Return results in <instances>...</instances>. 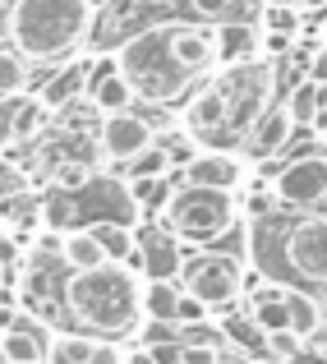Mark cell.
<instances>
[{
    "mask_svg": "<svg viewBox=\"0 0 327 364\" xmlns=\"http://www.w3.org/2000/svg\"><path fill=\"white\" fill-rule=\"evenodd\" d=\"M249 254L267 282L327 295V213L249 222Z\"/></svg>",
    "mask_w": 327,
    "mask_h": 364,
    "instance_id": "cell-1",
    "label": "cell"
},
{
    "mask_svg": "<svg viewBox=\"0 0 327 364\" xmlns=\"http://www.w3.org/2000/svg\"><path fill=\"white\" fill-rule=\"evenodd\" d=\"M65 314L88 337H129L143 328V282L129 263H102L65 277Z\"/></svg>",
    "mask_w": 327,
    "mask_h": 364,
    "instance_id": "cell-2",
    "label": "cell"
},
{
    "mask_svg": "<svg viewBox=\"0 0 327 364\" xmlns=\"http://www.w3.org/2000/svg\"><path fill=\"white\" fill-rule=\"evenodd\" d=\"M97 9L88 0H14L9 5V42L14 51H23L33 65L70 60L92 33Z\"/></svg>",
    "mask_w": 327,
    "mask_h": 364,
    "instance_id": "cell-3",
    "label": "cell"
},
{
    "mask_svg": "<svg viewBox=\"0 0 327 364\" xmlns=\"http://www.w3.org/2000/svg\"><path fill=\"white\" fill-rule=\"evenodd\" d=\"M115 65L129 79L134 97L152 102V107H166V102H180L194 92V74L180 65L176 46H171V18L161 23H148L139 33H129L120 46H115Z\"/></svg>",
    "mask_w": 327,
    "mask_h": 364,
    "instance_id": "cell-4",
    "label": "cell"
},
{
    "mask_svg": "<svg viewBox=\"0 0 327 364\" xmlns=\"http://www.w3.org/2000/svg\"><path fill=\"white\" fill-rule=\"evenodd\" d=\"M240 203L230 189H208V185H180L161 203V226L185 245H213L235 231Z\"/></svg>",
    "mask_w": 327,
    "mask_h": 364,
    "instance_id": "cell-5",
    "label": "cell"
},
{
    "mask_svg": "<svg viewBox=\"0 0 327 364\" xmlns=\"http://www.w3.org/2000/svg\"><path fill=\"white\" fill-rule=\"evenodd\" d=\"M180 286L189 295H198L213 314H226L245 295V267L230 254H194L180 267Z\"/></svg>",
    "mask_w": 327,
    "mask_h": 364,
    "instance_id": "cell-6",
    "label": "cell"
},
{
    "mask_svg": "<svg viewBox=\"0 0 327 364\" xmlns=\"http://www.w3.org/2000/svg\"><path fill=\"white\" fill-rule=\"evenodd\" d=\"M272 189L282 208H300V213L313 203H327V152H300V157L282 161Z\"/></svg>",
    "mask_w": 327,
    "mask_h": 364,
    "instance_id": "cell-7",
    "label": "cell"
},
{
    "mask_svg": "<svg viewBox=\"0 0 327 364\" xmlns=\"http://www.w3.org/2000/svg\"><path fill=\"white\" fill-rule=\"evenodd\" d=\"M152 143H157V129H152V120H143L139 111H111L107 120H102L97 129V148L107 161H124L129 166L139 152H148Z\"/></svg>",
    "mask_w": 327,
    "mask_h": 364,
    "instance_id": "cell-8",
    "label": "cell"
},
{
    "mask_svg": "<svg viewBox=\"0 0 327 364\" xmlns=\"http://www.w3.org/2000/svg\"><path fill=\"white\" fill-rule=\"evenodd\" d=\"M185 240H176V235L166 231V226H157V231L139 235V249H134L129 267L143 277V282H176L180 267H185Z\"/></svg>",
    "mask_w": 327,
    "mask_h": 364,
    "instance_id": "cell-9",
    "label": "cell"
},
{
    "mask_svg": "<svg viewBox=\"0 0 327 364\" xmlns=\"http://www.w3.org/2000/svg\"><path fill=\"white\" fill-rule=\"evenodd\" d=\"M180 180H185V185H208V189H240L249 180V161H245V152L203 148L180 171Z\"/></svg>",
    "mask_w": 327,
    "mask_h": 364,
    "instance_id": "cell-10",
    "label": "cell"
},
{
    "mask_svg": "<svg viewBox=\"0 0 327 364\" xmlns=\"http://www.w3.org/2000/svg\"><path fill=\"white\" fill-rule=\"evenodd\" d=\"M46 120H51V111H46L42 97H33V92H18V97H5L0 102V143L5 148H18V143H33L37 134L46 129Z\"/></svg>",
    "mask_w": 327,
    "mask_h": 364,
    "instance_id": "cell-11",
    "label": "cell"
},
{
    "mask_svg": "<svg viewBox=\"0 0 327 364\" xmlns=\"http://www.w3.org/2000/svg\"><path fill=\"white\" fill-rule=\"evenodd\" d=\"M295 129H300V124H295V116L286 111V102H272L240 152H249V161H272L277 152H286V143L295 139Z\"/></svg>",
    "mask_w": 327,
    "mask_h": 364,
    "instance_id": "cell-12",
    "label": "cell"
},
{
    "mask_svg": "<svg viewBox=\"0 0 327 364\" xmlns=\"http://www.w3.org/2000/svg\"><path fill=\"white\" fill-rule=\"evenodd\" d=\"M88 102L102 111V116L134 107V88L120 74V65H115V51L107 55V60H92V70H88Z\"/></svg>",
    "mask_w": 327,
    "mask_h": 364,
    "instance_id": "cell-13",
    "label": "cell"
},
{
    "mask_svg": "<svg viewBox=\"0 0 327 364\" xmlns=\"http://www.w3.org/2000/svg\"><path fill=\"white\" fill-rule=\"evenodd\" d=\"M46 364H120V350L88 332H55Z\"/></svg>",
    "mask_w": 327,
    "mask_h": 364,
    "instance_id": "cell-14",
    "label": "cell"
},
{
    "mask_svg": "<svg viewBox=\"0 0 327 364\" xmlns=\"http://www.w3.org/2000/svg\"><path fill=\"white\" fill-rule=\"evenodd\" d=\"M88 70H92V60H65L60 70L42 83V92H37V97L46 102V111H65L79 97H88Z\"/></svg>",
    "mask_w": 327,
    "mask_h": 364,
    "instance_id": "cell-15",
    "label": "cell"
},
{
    "mask_svg": "<svg viewBox=\"0 0 327 364\" xmlns=\"http://www.w3.org/2000/svg\"><path fill=\"white\" fill-rule=\"evenodd\" d=\"M0 346H5L9 364H46V355H51V337L37 323H9L0 332Z\"/></svg>",
    "mask_w": 327,
    "mask_h": 364,
    "instance_id": "cell-16",
    "label": "cell"
},
{
    "mask_svg": "<svg viewBox=\"0 0 327 364\" xmlns=\"http://www.w3.org/2000/svg\"><path fill=\"white\" fill-rule=\"evenodd\" d=\"M60 263L70 267V272H88V267H102V263H111V258H107V249H102L92 226H70V231L60 235Z\"/></svg>",
    "mask_w": 327,
    "mask_h": 364,
    "instance_id": "cell-17",
    "label": "cell"
},
{
    "mask_svg": "<svg viewBox=\"0 0 327 364\" xmlns=\"http://www.w3.org/2000/svg\"><path fill=\"white\" fill-rule=\"evenodd\" d=\"M217 328H221V341H226V346H235V350H245V355H254V360L267 364V332L258 328L249 314L226 309V314L217 318Z\"/></svg>",
    "mask_w": 327,
    "mask_h": 364,
    "instance_id": "cell-18",
    "label": "cell"
},
{
    "mask_svg": "<svg viewBox=\"0 0 327 364\" xmlns=\"http://www.w3.org/2000/svg\"><path fill=\"white\" fill-rule=\"evenodd\" d=\"M258 28L245 23V18H230V23H217V51H221V65H245V60H258Z\"/></svg>",
    "mask_w": 327,
    "mask_h": 364,
    "instance_id": "cell-19",
    "label": "cell"
},
{
    "mask_svg": "<svg viewBox=\"0 0 327 364\" xmlns=\"http://www.w3.org/2000/svg\"><path fill=\"white\" fill-rule=\"evenodd\" d=\"M286 304H291V332H295V337L313 341V337H318V332L327 328L323 295H313V291H295V286H291V295H286Z\"/></svg>",
    "mask_w": 327,
    "mask_h": 364,
    "instance_id": "cell-20",
    "label": "cell"
},
{
    "mask_svg": "<svg viewBox=\"0 0 327 364\" xmlns=\"http://www.w3.org/2000/svg\"><path fill=\"white\" fill-rule=\"evenodd\" d=\"M180 295H185V286H180V282H143V318L176 323Z\"/></svg>",
    "mask_w": 327,
    "mask_h": 364,
    "instance_id": "cell-21",
    "label": "cell"
},
{
    "mask_svg": "<svg viewBox=\"0 0 327 364\" xmlns=\"http://www.w3.org/2000/svg\"><path fill=\"white\" fill-rule=\"evenodd\" d=\"M92 231H97V240H102L111 263H129L134 249H139V235H134V226H124V222H92Z\"/></svg>",
    "mask_w": 327,
    "mask_h": 364,
    "instance_id": "cell-22",
    "label": "cell"
},
{
    "mask_svg": "<svg viewBox=\"0 0 327 364\" xmlns=\"http://www.w3.org/2000/svg\"><path fill=\"white\" fill-rule=\"evenodd\" d=\"M282 102H286V111L295 116V124H309V129H313V120H318V79L304 74V79L295 83Z\"/></svg>",
    "mask_w": 327,
    "mask_h": 364,
    "instance_id": "cell-23",
    "label": "cell"
},
{
    "mask_svg": "<svg viewBox=\"0 0 327 364\" xmlns=\"http://www.w3.org/2000/svg\"><path fill=\"white\" fill-rule=\"evenodd\" d=\"M277 208H282V198H277L272 180H254V185L245 189V198H240V213H245L249 222H267V217H277Z\"/></svg>",
    "mask_w": 327,
    "mask_h": 364,
    "instance_id": "cell-24",
    "label": "cell"
},
{
    "mask_svg": "<svg viewBox=\"0 0 327 364\" xmlns=\"http://www.w3.org/2000/svg\"><path fill=\"white\" fill-rule=\"evenodd\" d=\"M28 55L23 51H14V46H9V51H0V102L5 97H18V92L28 88Z\"/></svg>",
    "mask_w": 327,
    "mask_h": 364,
    "instance_id": "cell-25",
    "label": "cell"
},
{
    "mask_svg": "<svg viewBox=\"0 0 327 364\" xmlns=\"http://www.w3.org/2000/svg\"><path fill=\"white\" fill-rule=\"evenodd\" d=\"M263 33L277 37H300V5H263Z\"/></svg>",
    "mask_w": 327,
    "mask_h": 364,
    "instance_id": "cell-26",
    "label": "cell"
},
{
    "mask_svg": "<svg viewBox=\"0 0 327 364\" xmlns=\"http://www.w3.org/2000/svg\"><path fill=\"white\" fill-rule=\"evenodd\" d=\"M171 157H166V148H161V143H152L148 152H139V157L129 161V176L134 180H161V176H171Z\"/></svg>",
    "mask_w": 327,
    "mask_h": 364,
    "instance_id": "cell-27",
    "label": "cell"
},
{
    "mask_svg": "<svg viewBox=\"0 0 327 364\" xmlns=\"http://www.w3.org/2000/svg\"><path fill=\"white\" fill-rule=\"evenodd\" d=\"M304 346H309V341L295 337L291 328H286V332H272V337H267V360H272V364H300Z\"/></svg>",
    "mask_w": 327,
    "mask_h": 364,
    "instance_id": "cell-28",
    "label": "cell"
},
{
    "mask_svg": "<svg viewBox=\"0 0 327 364\" xmlns=\"http://www.w3.org/2000/svg\"><path fill=\"white\" fill-rule=\"evenodd\" d=\"M189 14L198 18V23H230V18H240V0H189Z\"/></svg>",
    "mask_w": 327,
    "mask_h": 364,
    "instance_id": "cell-29",
    "label": "cell"
},
{
    "mask_svg": "<svg viewBox=\"0 0 327 364\" xmlns=\"http://www.w3.org/2000/svg\"><path fill=\"white\" fill-rule=\"evenodd\" d=\"M88 180H92V161H74V157H65L60 166L51 171V185H55V189H65V194L83 189Z\"/></svg>",
    "mask_w": 327,
    "mask_h": 364,
    "instance_id": "cell-30",
    "label": "cell"
},
{
    "mask_svg": "<svg viewBox=\"0 0 327 364\" xmlns=\"http://www.w3.org/2000/svg\"><path fill=\"white\" fill-rule=\"evenodd\" d=\"M180 346H213V350H221L226 341H221V328L208 318V323H194V328H180Z\"/></svg>",
    "mask_w": 327,
    "mask_h": 364,
    "instance_id": "cell-31",
    "label": "cell"
},
{
    "mask_svg": "<svg viewBox=\"0 0 327 364\" xmlns=\"http://www.w3.org/2000/svg\"><path fill=\"white\" fill-rule=\"evenodd\" d=\"M213 318V309H208L198 295H180V304H176V328H194V323H208Z\"/></svg>",
    "mask_w": 327,
    "mask_h": 364,
    "instance_id": "cell-32",
    "label": "cell"
},
{
    "mask_svg": "<svg viewBox=\"0 0 327 364\" xmlns=\"http://www.w3.org/2000/svg\"><path fill=\"white\" fill-rule=\"evenodd\" d=\"M18 189H23V180H18V171L9 166V161H0V203H5V198H14Z\"/></svg>",
    "mask_w": 327,
    "mask_h": 364,
    "instance_id": "cell-33",
    "label": "cell"
},
{
    "mask_svg": "<svg viewBox=\"0 0 327 364\" xmlns=\"http://www.w3.org/2000/svg\"><path fill=\"white\" fill-rule=\"evenodd\" d=\"M120 364H157V355H152V346H129L120 350Z\"/></svg>",
    "mask_w": 327,
    "mask_h": 364,
    "instance_id": "cell-34",
    "label": "cell"
},
{
    "mask_svg": "<svg viewBox=\"0 0 327 364\" xmlns=\"http://www.w3.org/2000/svg\"><path fill=\"white\" fill-rule=\"evenodd\" d=\"M217 364H263V360L245 355V350H235V346H221V350H217Z\"/></svg>",
    "mask_w": 327,
    "mask_h": 364,
    "instance_id": "cell-35",
    "label": "cell"
},
{
    "mask_svg": "<svg viewBox=\"0 0 327 364\" xmlns=\"http://www.w3.org/2000/svg\"><path fill=\"white\" fill-rule=\"evenodd\" d=\"M309 79L327 83V46H323V51H318V55H313V60H309Z\"/></svg>",
    "mask_w": 327,
    "mask_h": 364,
    "instance_id": "cell-36",
    "label": "cell"
},
{
    "mask_svg": "<svg viewBox=\"0 0 327 364\" xmlns=\"http://www.w3.org/2000/svg\"><path fill=\"white\" fill-rule=\"evenodd\" d=\"M327 124V83H318V120H313V129H323Z\"/></svg>",
    "mask_w": 327,
    "mask_h": 364,
    "instance_id": "cell-37",
    "label": "cell"
},
{
    "mask_svg": "<svg viewBox=\"0 0 327 364\" xmlns=\"http://www.w3.org/2000/svg\"><path fill=\"white\" fill-rule=\"evenodd\" d=\"M300 14H327V0H295Z\"/></svg>",
    "mask_w": 327,
    "mask_h": 364,
    "instance_id": "cell-38",
    "label": "cell"
},
{
    "mask_svg": "<svg viewBox=\"0 0 327 364\" xmlns=\"http://www.w3.org/2000/svg\"><path fill=\"white\" fill-rule=\"evenodd\" d=\"M313 355H318V364H327V332L313 337Z\"/></svg>",
    "mask_w": 327,
    "mask_h": 364,
    "instance_id": "cell-39",
    "label": "cell"
},
{
    "mask_svg": "<svg viewBox=\"0 0 327 364\" xmlns=\"http://www.w3.org/2000/svg\"><path fill=\"white\" fill-rule=\"evenodd\" d=\"M313 134H318V143H323V152H327V124H323V129H313Z\"/></svg>",
    "mask_w": 327,
    "mask_h": 364,
    "instance_id": "cell-40",
    "label": "cell"
},
{
    "mask_svg": "<svg viewBox=\"0 0 327 364\" xmlns=\"http://www.w3.org/2000/svg\"><path fill=\"white\" fill-rule=\"evenodd\" d=\"M88 5H92V9H97V14H102V9H107V5H111V0H88Z\"/></svg>",
    "mask_w": 327,
    "mask_h": 364,
    "instance_id": "cell-41",
    "label": "cell"
},
{
    "mask_svg": "<svg viewBox=\"0 0 327 364\" xmlns=\"http://www.w3.org/2000/svg\"><path fill=\"white\" fill-rule=\"evenodd\" d=\"M263 5H295V0H263Z\"/></svg>",
    "mask_w": 327,
    "mask_h": 364,
    "instance_id": "cell-42",
    "label": "cell"
},
{
    "mask_svg": "<svg viewBox=\"0 0 327 364\" xmlns=\"http://www.w3.org/2000/svg\"><path fill=\"white\" fill-rule=\"evenodd\" d=\"M0 364H9V355H5V346H0Z\"/></svg>",
    "mask_w": 327,
    "mask_h": 364,
    "instance_id": "cell-43",
    "label": "cell"
}]
</instances>
